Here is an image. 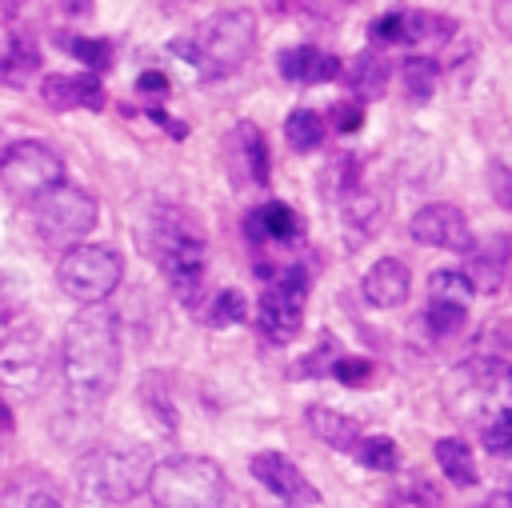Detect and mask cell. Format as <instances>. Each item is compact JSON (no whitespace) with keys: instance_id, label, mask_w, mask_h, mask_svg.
Segmentation results:
<instances>
[{"instance_id":"1","label":"cell","mask_w":512,"mask_h":508,"mask_svg":"<svg viewBox=\"0 0 512 508\" xmlns=\"http://www.w3.org/2000/svg\"><path fill=\"white\" fill-rule=\"evenodd\" d=\"M60 372L76 404H96L112 392L120 376V328L104 308H84L64 324Z\"/></svg>"},{"instance_id":"2","label":"cell","mask_w":512,"mask_h":508,"mask_svg":"<svg viewBox=\"0 0 512 508\" xmlns=\"http://www.w3.org/2000/svg\"><path fill=\"white\" fill-rule=\"evenodd\" d=\"M144 244L160 264L164 280L172 284V292L184 304H192L208 276V240L196 216L184 208H156L144 224Z\"/></svg>"},{"instance_id":"3","label":"cell","mask_w":512,"mask_h":508,"mask_svg":"<svg viewBox=\"0 0 512 508\" xmlns=\"http://www.w3.org/2000/svg\"><path fill=\"white\" fill-rule=\"evenodd\" d=\"M180 60H188L204 80H224L236 68H244V60L256 48V16L248 8H224L216 16H208L192 36H176L168 44Z\"/></svg>"},{"instance_id":"4","label":"cell","mask_w":512,"mask_h":508,"mask_svg":"<svg viewBox=\"0 0 512 508\" xmlns=\"http://www.w3.org/2000/svg\"><path fill=\"white\" fill-rule=\"evenodd\" d=\"M440 400L452 420L484 428L512 408V364L496 356H472L444 376Z\"/></svg>"},{"instance_id":"5","label":"cell","mask_w":512,"mask_h":508,"mask_svg":"<svg viewBox=\"0 0 512 508\" xmlns=\"http://www.w3.org/2000/svg\"><path fill=\"white\" fill-rule=\"evenodd\" d=\"M152 456L140 444H96L76 460V492L88 504H128L148 488Z\"/></svg>"},{"instance_id":"6","label":"cell","mask_w":512,"mask_h":508,"mask_svg":"<svg viewBox=\"0 0 512 508\" xmlns=\"http://www.w3.org/2000/svg\"><path fill=\"white\" fill-rule=\"evenodd\" d=\"M148 496L156 508H220L228 496V476L212 456H168L152 464Z\"/></svg>"},{"instance_id":"7","label":"cell","mask_w":512,"mask_h":508,"mask_svg":"<svg viewBox=\"0 0 512 508\" xmlns=\"http://www.w3.org/2000/svg\"><path fill=\"white\" fill-rule=\"evenodd\" d=\"M28 216H32V228L44 244L52 248H76L84 244V236L96 228L100 220V208L96 200L76 188V184H56L40 196L28 200Z\"/></svg>"},{"instance_id":"8","label":"cell","mask_w":512,"mask_h":508,"mask_svg":"<svg viewBox=\"0 0 512 508\" xmlns=\"http://www.w3.org/2000/svg\"><path fill=\"white\" fill-rule=\"evenodd\" d=\"M124 280V256L112 244H76L64 248L56 260V284L68 300L96 308L108 300Z\"/></svg>"},{"instance_id":"9","label":"cell","mask_w":512,"mask_h":508,"mask_svg":"<svg viewBox=\"0 0 512 508\" xmlns=\"http://www.w3.org/2000/svg\"><path fill=\"white\" fill-rule=\"evenodd\" d=\"M52 368V344L36 324H20L0 340V388L16 400H32L44 392Z\"/></svg>"},{"instance_id":"10","label":"cell","mask_w":512,"mask_h":508,"mask_svg":"<svg viewBox=\"0 0 512 508\" xmlns=\"http://www.w3.org/2000/svg\"><path fill=\"white\" fill-rule=\"evenodd\" d=\"M304 308H308V276L300 268H284L276 272L260 300H256V328L268 344H288L300 324H304Z\"/></svg>"},{"instance_id":"11","label":"cell","mask_w":512,"mask_h":508,"mask_svg":"<svg viewBox=\"0 0 512 508\" xmlns=\"http://www.w3.org/2000/svg\"><path fill=\"white\" fill-rule=\"evenodd\" d=\"M0 184L12 196L32 200V196L64 184V160L44 140H16L0 152Z\"/></svg>"},{"instance_id":"12","label":"cell","mask_w":512,"mask_h":508,"mask_svg":"<svg viewBox=\"0 0 512 508\" xmlns=\"http://www.w3.org/2000/svg\"><path fill=\"white\" fill-rule=\"evenodd\" d=\"M408 232L416 244H428V248H448V252H468L476 240H472V228H468V216L456 208V204H424L412 220H408Z\"/></svg>"},{"instance_id":"13","label":"cell","mask_w":512,"mask_h":508,"mask_svg":"<svg viewBox=\"0 0 512 508\" xmlns=\"http://www.w3.org/2000/svg\"><path fill=\"white\" fill-rule=\"evenodd\" d=\"M224 156H228L232 176H236L240 184L268 188V180H272V156H268V144H264V136H260L256 124L240 120V124L228 132V140H224Z\"/></svg>"},{"instance_id":"14","label":"cell","mask_w":512,"mask_h":508,"mask_svg":"<svg viewBox=\"0 0 512 508\" xmlns=\"http://www.w3.org/2000/svg\"><path fill=\"white\" fill-rule=\"evenodd\" d=\"M248 468H252V476H256L272 496H280V500H288V504H316V500H320V492L304 480V472H300L284 452H256Z\"/></svg>"},{"instance_id":"15","label":"cell","mask_w":512,"mask_h":508,"mask_svg":"<svg viewBox=\"0 0 512 508\" xmlns=\"http://www.w3.org/2000/svg\"><path fill=\"white\" fill-rule=\"evenodd\" d=\"M40 100L56 112H100L104 108V84L84 72H48L40 80Z\"/></svg>"},{"instance_id":"16","label":"cell","mask_w":512,"mask_h":508,"mask_svg":"<svg viewBox=\"0 0 512 508\" xmlns=\"http://www.w3.org/2000/svg\"><path fill=\"white\" fill-rule=\"evenodd\" d=\"M360 292H364V300L372 308H400L408 300V292H412V272H408V264L400 256H380L364 272Z\"/></svg>"},{"instance_id":"17","label":"cell","mask_w":512,"mask_h":508,"mask_svg":"<svg viewBox=\"0 0 512 508\" xmlns=\"http://www.w3.org/2000/svg\"><path fill=\"white\" fill-rule=\"evenodd\" d=\"M244 232L252 244H288L304 232V224L284 200H268L244 216Z\"/></svg>"},{"instance_id":"18","label":"cell","mask_w":512,"mask_h":508,"mask_svg":"<svg viewBox=\"0 0 512 508\" xmlns=\"http://www.w3.org/2000/svg\"><path fill=\"white\" fill-rule=\"evenodd\" d=\"M276 64H280V76L292 80V84H328V80L340 76V60L324 48H312V44L284 48Z\"/></svg>"},{"instance_id":"19","label":"cell","mask_w":512,"mask_h":508,"mask_svg":"<svg viewBox=\"0 0 512 508\" xmlns=\"http://www.w3.org/2000/svg\"><path fill=\"white\" fill-rule=\"evenodd\" d=\"M0 508H64L60 504V492L48 476L40 472H20L4 484L0 492Z\"/></svg>"},{"instance_id":"20","label":"cell","mask_w":512,"mask_h":508,"mask_svg":"<svg viewBox=\"0 0 512 508\" xmlns=\"http://www.w3.org/2000/svg\"><path fill=\"white\" fill-rule=\"evenodd\" d=\"M388 80H392V68H388V60L380 52H360L348 64V88H352V100H360V104L384 96Z\"/></svg>"},{"instance_id":"21","label":"cell","mask_w":512,"mask_h":508,"mask_svg":"<svg viewBox=\"0 0 512 508\" xmlns=\"http://www.w3.org/2000/svg\"><path fill=\"white\" fill-rule=\"evenodd\" d=\"M308 424H312V432H316L328 448H336V452H356V444H360V424H356L352 416H344V412L324 408V404H312V408H308Z\"/></svg>"},{"instance_id":"22","label":"cell","mask_w":512,"mask_h":508,"mask_svg":"<svg viewBox=\"0 0 512 508\" xmlns=\"http://www.w3.org/2000/svg\"><path fill=\"white\" fill-rule=\"evenodd\" d=\"M436 464H440V472H444L452 484H460V488H472V484L480 480L476 456H472V448H468L460 436L436 440Z\"/></svg>"},{"instance_id":"23","label":"cell","mask_w":512,"mask_h":508,"mask_svg":"<svg viewBox=\"0 0 512 508\" xmlns=\"http://www.w3.org/2000/svg\"><path fill=\"white\" fill-rule=\"evenodd\" d=\"M324 132H328V124L316 108H292L284 120V140L292 152H316L324 144Z\"/></svg>"},{"instance_id":"24","label":"cell","mask_w":512,"mask_h":508,"mask_svg":"<svg viewBox=\"0 0 512 508\" xmlns=\"http://www.w3.org/2000/svg\"><path fill=\"white\" fill-rule=\"evenodd\" d=\"M456 32L452 16L440 12H404V40L400 44H444Z\"/></svg>"},{"instance_id":"25","label":"cell","mask_w":512,"mask_h":508,"mask_svg":"<svg viewBox=\"0 0 512 508\" xmlns=\"http://www.w3.org/2000/svg\"><path fill=\"white\" fill-rule=\"evenodd\" d=\"M36 64H40V52H36V44L24 32H12L0 44V80H16L20 84Z\"/></svg>"},{"instance_id":"26","label":"cell","mask_w":512,"mask_h":508,"mask_svg":"<svg viewBox=\"0 0 512 508\" xmlns=\"http://www.w3.org/2000/svg\"><path fill=\"white\" fill-rule=\"evenodd\" d=\"M340 212H344V224L356 228V236H372L376 220H380V200L372 196V188L360 184L348 196H340Z\"/></svg>"},{"instance_id":"27","label":"cell","mask_w":512,"mask_h":508,"mask_svg":"<svg viewBox=\"0 0 512 508\" xmlns=\"http://www.w3.org/2000/svg\"><path fill=\"white\" fill-rule=\"evenodd\" d=\"M472 292H476V284H472L468 272H460V268H436L432 280H428V300H436V304L468 308V304H472Z\"/></svg>"},{"instance_id":"28","label":"cell","mask_w":512,"mask_h":508,"mask_svg":"<svg viewBox=\"0 0 512 508\" xmlns=\"http://www.w3.org/2000/svg\"><path fill=\"white\" fill-rule=\"evenodd\" d=\"M436 80H440V64L432 56H408L400 64V84L412 100H432L436 96Z\"/></svg>"},{"instance_id":"29","label":"cell","mask_w":512,"mask_h":508,"mask_svg":"<svg viewBox=\"0 0 512 508\" xmlns=\"http://www.w3.org/2000/svg\"><path fill=\"white\" fill-rule=\"evenodd\" d=\"M356 460H360L364 468L388 476V472L400 468V448H396L392 436H360V444H356Z\"/></svg>"},{"instance_id":"30","label":"cell","mask_w":512,"mask_h":508,"mask_svg":"<svg viewBox=\"0 0 512 508\" xmlns=\"http://www.w3.org/2000/svg\"><path fill=\"white\" fill-rule=\"evenodd\" d=\"M28 304V276L20 268H0V320H16Z\"/></svg>"},{"instance_id":"31","label":"cell","mask_w":512,"mask_h":508,"mask_svg":"<svg viewBox=\"0 0 512 508\" xmlns=\"http://www.w3.org/2000/svg\"><path fill=\"white\" fill-rule=\"evenodd\" d=\"M244 316H248V304H244V296H240L236 288H220V292L212 296L208 312H204V320H208L212 328H232V324H240Z\"/></svg>"},{"instance_id":"32","label":"cell","mask_w":512,"mask_h":508,"mask_svg":"<svg viewBox=\"0 0 512 508\" xmlns=\"http://www.w3.org/2000/svg\"><path fill=\"white\" fill-rule=\"evenodd\" d=\"M68 52L84 68H92V72H108L112 68V40H104V36H72L68 40Z\"/></svg>"},{"instance_id":"33","label":"cell","mask_w":512,"mask_h":508,"mask_svg":"<svg viewBox=\"0 0 512 508\" xmlns=\"http://www.w3.org/2000/svg\"><path fill=\"white\" fill-rule=\"evenodd\" d=\"M464 320H468V308H456V304H436V300H428V308H424V328H428L432 336H456V332L464 328Z\"/></svg>"},{"instance_id":"34","label":"cell","mask_w":512,"mask_h":508,"mask_svg":"<svg viewBox=\"0 0 512 508\" xmlns=\"http://www.w3.org/2000/svg\"><path fill=\"white\" fill-rule=\"evenodd\" d=\"M388 508H440V492H436L428 480L412 476V480H404V484L392 492Z\"/></svg>"},{"instance_id":"35","label":"cell","mask_w":512,"mask_h":508,"mask_svg":"<svg viewBox=\"0 0 512 508\" xmlns=\"http://www.w3.org/2000/svg\"><path fill=\"white\" fill-rule=\"evenodd\" d=\"M328 376L340 380V384H348V388H360V384L372 380V364H368L364 356H336V360L328 364Z\"/></svg>"},{"instance_id":"36","label":"cell","mask_w":512,"mask_h":508,"mask_svg":"<svg viewBox=\"0 0 512 508\" xmlns=\"http://www.w3.org/2000/svg\"><path fill=\"white\" fill-rule=\"evenodd\" d=\"M480 436H484V448H488L492 456H512V408L500 412L496 420H488V424L480 428Z\"/></svg>"},{"instance_id":"37","label":"cell","mask_w":512,"mask_h":508,"mask_svg":"<svg viewBox=\"0 0 512 508\" xmlns=\"http://www.w3.org/2000/svg\"><path fill=\"white\" fill-rule=\"evenodd\" d=\"M136 92H140V100H144V112L148 108H160L164 100H168V92H172V84H168V76L164 72H140V80H136Z\"/></svg>"},{"instance_id":"38","label":"cell","mask_w":512,"mask_h":508,"mask_svg":"<svg viewBox=\"0 0 512 508\" xmlns=\"http://www.w3.org/2000/svg\"><path fill=\"white\" fill-rule=\"evenodd\" d=\"M368 40L372 44H400L404 40V12H384L372 20L368 28Z\"/></svg>"},{"instance_id":"39","label":"cell","mask_w":512,"mask_h":508,"mask_svg":"<svg viewBox=\"0 0 512 508\" xmlns=\"http://www.w3.org/2000/svg\"><path fill=\"white\" fill-rule=\"evenodd\" d=\"M328 120H332L336 132H356L364 124V104L360 100H336L332 112H328Z\"/></svg>"},{"instance_id":"40","label":"cell","mask_w":512,"mask_h":508,"mask_svg":"<svg viewBox=\"0 0 512 508\" xmlns=\"http://www.w3.org/2000/svg\"><path fill=\"white\" fill-rule=\"evenodd\" d=\"M488 184H492V200L512 212V164H500V160H496V164L488 168Z\"/></svg>"},{"instance_id":"41","label":"cell","mask_w":512,"mask_h":508,"mask_svg":"<svg viewBox=\"0 0 512 508\" xmlns=\"http://www.w3.org/2000/svg\"><path fill=\"white\" fill-rule=\"evenodd\" d=\"M492 24L504 40H512V0H492Z\"/></svg>"},{"instance_id":"42","label":"cell","mask_w":512,"mask_h":508,"mask_svg":"<svg viewBox=\"0 0 512 508\" xmlns=\"http://www.w3.org/2000/svg\"><path fill=\"white\" fill-rule=\"evenodd\" d=\"M8 428H12V408L0 400V432H8Z\"/></svg>"},{"instance_id":"43","label":"cell","mask_w":512,"mask_h":508,"mask_svg":"<svg viewBox=\"0 0 512 508\" xmlns=\"http://www.w3.org/2000/svg\"><path fill=\"white\" fill-rule=\"evenodd\" d=\"M508 500H512V488H508Z\"/></svg>"},{"instance_id":"44","label":"cell","mask_w":512,"mask_h":508,"mask_svg":"<svg viewBox=\"0 0 512 508\" xmlns=\"http://www.w3.org/2000/svg\"><path fill=\"white\" fill-rule=\"evenodd\" d=\"M288 508H296V504H288Z\"/></svg>"}]
</instances>
